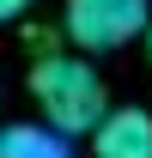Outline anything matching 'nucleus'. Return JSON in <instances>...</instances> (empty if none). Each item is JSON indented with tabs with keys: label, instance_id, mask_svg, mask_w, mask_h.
<instances>
[{
	"label": "nucleus",
	"instance_id": "423d86ee",
	"mask_svg": "<svg viewBox=\"0 0 152 158\" xmlns=\"http://www.w3.org/2000/svg\"><path fill=\"white\" fill-rule=\"evenodd\" d=\"M146 61H152V24H146Z\"/></svg>",
	"mask_w": 152,
	"mask_h": 158
},
{
	"label": "nucleus",
	"instance_id": "39448f33",
	"mask_svg": "<svg viewBox=\"0 0 152 158\" xmlns=\"http://www.w3.org/2000/svg\"><path fill=\"white\" fill-rule=\"evenodd\" d=\"M37 0H0V24H12V19H24Z\"/></svg>",
	"mask_w": 152,
	"mask_h": 158
},
{
	"label": "nucleus",
	"instance_id": "7ed1b4c3",
	"mask_svg": "<svg viewBox=\"0 0 152 158\" xmlns=\"http://www.w3.org/2000/svg\"><path fill=\"white\" fill-rule=\"evenodd\" d=\"M91 158H152V116L146 110H110L91 128Z\"/></svg>",
	"mask_w": 152,
	"mask_h": 158
},
{
	"label": "nucleus",
	"instance_id": "20e7f679",
	"mask_svg": "<svg viewBox=\"0 0 152 158\" xmlns=\"http://www.w3.org/2000/svg\"><path fill=\"white\" fill-rule=\"evenodd\" d=\"M0 158H73V152L49 122H12L0 128Z\"/></svg>",
	"mask_w": 152,
	"mask_h": 158
},
{
	"label": "nucleus",
	"instance_id": "f03ea898",
	"mask_svg": "<svg viewBox=\"0 0 152 158\" xmlns=\"http://www.w3.org/2000/svg\"><path fill=\"white\" fill-rule=\"evenodd\" d=\"M152 24V0H67V43L85 55H110Z\"/></svg>",
	"mask_w": 152,
	"mask_h": 158
},
{
	"label": "nucleus",
	"instance_id": "f257e3e1",
	"mask_svg": "<svg viewBox=\"0 0 152 158\" xmlns=\"http://www.w3.org/2000/svg\"><path fill=\"white\" fill-rule=\"evenodd\" d=\"M31 98H37L43 122L55 128L61 140H79L91 134L97 122L110 116V91H103V79H97V67L85 55H37V67H31Z\"/></svg>",
	"mask_w": 152,
	"mask_h": 158
}]
</instances>
